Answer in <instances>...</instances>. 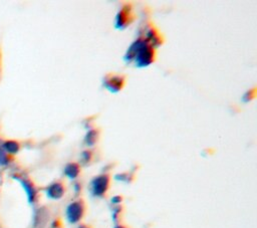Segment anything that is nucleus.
Segmentation results:
<instances>
[{
	"mask_svg": "<svg viewBox=\"0 0 257 228\" xmlns=\"http://www.w3.org/2000/svg\"><path fill=\"white\" fill-rule=\"evenodd\" d=\"M156 59V49L145 39L139 37L127 48L123 60L125 62H134L139 68L151 65Z\"/></svg>",
	"mask_w": 257,
	"mask_h": 228,
	"instance_id": "nucleus-1",
	"label": "nucleus"
},
{
	"mask_svg": "<svg viewBox=\"0 0 257 228\" xmlns=\"http://www.w3.org/2000/svg\"><path fill=\"white\" fill-rule=\"evenodd\" d=\"M125 81L126 78L122 74L107 73L103 76L102 84L110 93H117L124 87Z\"/></svg>",
	"mask_w": 257,
	"mask_h": 228,
	"instance_id": "nucleus-2",
	"label": "nucleus"
},
{
	"mask_svg": "<svg viewBox=\"0 0 257 228\" xmlns=\"http://www.w3.org/2000/svg\"><path fill=\"white\" fill-rule=\"evenodd\" d=\"M135 19V14L130 5L122 6L115 15L114 18V28L122 30L127 27Z\"/></svg>",
	"mask_w": 257,
	"mask_h": 228,
	"instance_id": "nucleus-3",
	"label": "nucleus"
},
{
	"mask_svg": "<svg viewBox=\"0 0 257 228\" xmlns=\"http://www.w3.org/2000/svg\"><path fill=\"white\" fill-rule=\"evenodd\" d=\"M109 187V177L106 174H102L94 177L90 182V193L94 197H102Z\"/></svg>",
	"mask_w": 257,
	"mask_h": 228,
	"instance_id": "nucleus-4",
	"label": "nucleus"
},
{
	"mask_svg": "<svg viewBox=\"0 0 257 228\" xmlns=\"http://www.w3.org/2000/svg\"><path fill=\"white\" fill-rule=\"evenodd\" d=\"M84 213V205L81 200L73 201L66 207V218L69 223H77L83 216Z\"/></svg>",
	"mask_w": 257,
	"mask_h": 228,
	"instance_id": "nucleus-5",
	"label": "nucleus"
},
{
	"mask_svg": "<svg viewBox=\"0 0 257 228\" xmlns=\"http://www.w3.org/2000/svg\"><path fill=\"white\" fill-rule=\"evenodd\" d=\"M145 39L155 48L158 47L160 45L163 44L164 42V37L163 35L160 33V31L154 27V26H150L148 28V30L146 31V36Z\"/></svg>",
	"mask_w": 257,
	"mask_h": 228,
	"instance_id": "nucleus-6",
	"label": "nucleus"
},
{
	"mask_svg": "<svg viewBox=\"0 0 257 228\" xmlns=\"http://www.w3.org/2000/svg\"><path fill=\"white\" fill-rule=\"evenodd\" d=\"M64 192H65L64 186L59 182H55V183L49 185L45 190L46 196L53 200L60 199L64 195Z\"/></svg>",
	"mask_w": 257,
	"mask_h": 228,
	"instance_id": "nucleus-7",
	"label": "nucleus"
},
{
	"mask_svg": "<svg viewBox=\"0 0 257 228\" xmlns=\"http://www.w3.org/2000/svg\"><path fill=\"white\" fill-rule=\"evenodd\" d=\"M14 179L17 180L22 185L23 189L26 192V195H27V198H28V202L29 203H33V201L35 200V197H36V191H35L34 187L32 186V184L29 181H27V180H25L23 178L14 177Z\"/></svg>",
	"mask_w": 257,
	"mask_h": 228,
	"instance_id": "nucleus-8",
	"label": "nucleus"
},
{
	"mask_svg": "<svg viewBox=\"0 0 257 228\" xmlns=\"http://www.w3.org/2000/svg\"><path fill=\"white\" fill-rule=\"evenodd\" d=\"M80 172V167L76 163H68L64 167V175L69 179V180H74L75 178L78 177Z\"/></svg>",
	"mask_w": 257,
	"mask_h": 228,
	"instance_id": "nucleus-9",
	"label": "nucleus"
},
{
	"mask_svg": "<svg viewBox=\"0 0 257 228\" xmlns=\"http://www.w3.org/2000/svg\"><path fill=\"white\" fill-rule=\"evenodd\" d=\"M99 137V132L96 129H92L90 131L87 132V134L85 135L84 138V143L85 145H87L88 147H92L93 145H95V143L97 142V139Z\"/></svg>",
	"mask_w": 257,
	"mask_h": 228,
	"instance_id": "nucleus-10",
	"label": "nucleus"
},
{
	"mask_svg": "<svg viewBox=\"0 0 257 228\" xmlns=\"http://www.w3.org/2000/svg\"><path fill=\"white\" fill-rule=\"evenodd\" d=\"M3 150H5L6 152L10 153V154H16L19 151V144L16 141H6L3 144Z\"/></svg>",
	"mask_w": 257,
	"mask_h": 228,
	"instance_id": "nucleus-11",
	"label": "nucleus"
},
{
	"mask_svg": "<svg viewBox=\"0 0 257 228\" xmlns=\"http://www.w3.org/2000/svg\"><path fill=\"white\" fill-rule=\"evenodd\" d=\"M90 159H91V152L89 150L83 151L81 153V161H82V163L86 164V163H88L90 161Z\"/></svg>",
	"mask_w": 257,
	"mask_h": 228,
	"instance_id": "nucleus-12",
	"label": "nucleus"
},
{
	"mask_svg": "<svg viewBox=\"0 0 257 228\" xmlns=\"http://www.w3.org/2000/svg\"><path fill=\"white\" fill-rule=\"evenodd\" d=\"M8 164V157L6 156L3 148L0 147V165L5 166Z\"/></svg>",
	"mask_w": 257,
	"mask_h": 228,
	"instance_id": "nucleus-13",
	"label": "nucleus"
},
{
	"mask_svg": "<svg viewBox=\"0 0 257 228\" xmlns=\"http://www.w3.org/2000/svg\"><path fill=\"white\" fill-rule=\"evenodd\" d=\"M121 202V197L120 196H114L111 198V203L114 205H117Z\"/></svg>",
	"mask_w": 257,
	"mask_h": 228,
	"instance_id": "nucleus-14",
	"label": "nucleus"
},
{
	"mask_svg": "<svg viewBox=\"0 0 257 228\" xmlns=\"http://www.w3.org/2000/svg\"><path fill=\"white\" fill-rule=\"evenodd\" d=\"M119 212H120V208L118 206L113 209V211H112V218H113L114 221L116 220V216L119 214Z\"/></svg>",
	"mask_w": 257,
	"mask_h": 228,
	"instance_id": "nucleus-15",
	"label": "nucleus"
},
{
	"mask_svg": "<svg viewBox=\"0 0 257 228\" xmlns=\"http://www.w3.org/2000/svg\"><path fill=\"white\" fill-rule=\"evenodd\" d=\"M74 189H75V191H76V192H78V191L80 190L79 185H78V184H75V185H74Z\"/></svg>",
	"mask_w": 257,
	"mask_h": 228,
	"instance_id": "nucleus-16",
	"label": "nucleus"
},
{
	"mask_svg": "<svg viewBox=\"0 0 257 228\" xmlns=\"http://www.w3.org/2000/svg\"><path fill=\"white\" fill-rule=\"evenodd\" d=\"M113 228H124L123 226H115V227H113Z\"/></svg>",
	"mask_w": 257,
	"mask_h": 228,
	"instance_id": "nucleus-17",
	"label": "nucleus"
},
{
	"mask_svg": "<svg viewBox=\"0 0 257 228\" xmlns=\"http://www.w3.org/2000/svg\"><path fill=\"white\" fill-rule=\"evenodd\" d=\"M78 228H88V227H86V226H80V227H78Z\"/></svg>",
	"mask_w": 257,
	"mask_h": 228,
	"instance_id": "nucleus-18",
	"label": "nucleus"
}]
</instances>
